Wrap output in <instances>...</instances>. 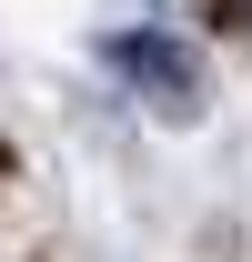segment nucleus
<instances>
[{"mask_svg":"<svg viewBox=\"0 0 252 262\" xmlns=\"http://www.w3.org/2000/svg\"><path fill=\"white\" fill-rule=\"evenodd\" d=\"M111 71H121L141 101H161V111H192V101H202V61H192L172 31H121L111 40Z\"/></svg>","mask_w":252,"mask_h":262,"instance_id":"nucleus-1","label":"nucleus"}]
</instances>
